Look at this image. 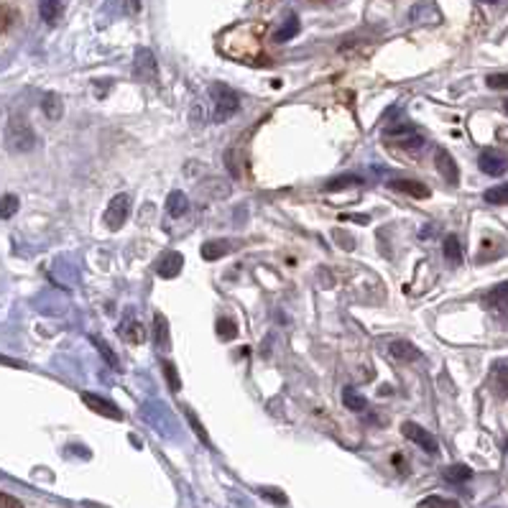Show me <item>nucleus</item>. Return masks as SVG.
<instances>
[{
	"instance_id": "obj_30",
	"label": "nucleus",
	"mask_w": 508,
	"mask_h": 508,
	"mask_svg": "<svg viewBox=\"0 0 508 508\" xmlns=\"http://www.w3.org/2000/svg\"><path fill=\"white\" fill-rule=\"evenodd\" d=\"M92 345L98 347L100 355H102V358H105L107 363H110V368H113V370H118L120 363H118V358H115V355H113V350H110V345H107V342H102V340H100V337H92Z\"/></svg>"
},
{
	"instance_id": "obj_13",
	"label": "nucleus",
	"mask_w": 508,
	"mask_h": 508,
	"mask_svg": "<svg viewBox=\"0 0 508 508\" xmlns=\"http://www.w3.org/2000/svg\"><path fill=\"white\" fill-rule=\"evenodd\" d=\"M235 250V243L233 240H207L205 246H202V258L205 261H218V258H222V255L233 253Z\"/></svg>"
},
{
	"instance_id": "obj_31",
	"label": "nucleus",
	"mask_w": 508,
	"mask_h": 508,
	"mask_svg": "<svg viewBox=\"0 0 508 508\" xmlns=\"http://www.w3.org/2000/svg\"><path fill=\"white\" fill-rule=\"evenodd\" d=\"M419 508H460V503L450 501V498H439V495H429L419 503Z\"/></svg>"
},
{
	"instance_id": "obj_10",
	"label": "nucleus",
	"mask_w": 508,
	"mask_h": 508,
	"mask_svg": "<svg viewBox=\"0 0 508 508\" xmlns=\"http://www.w3.org/2000/svg\"><path fill=\"white\" fill-rule=\"evenodd\" d=\"M389 187L394 192H401L406 197H414V199H427L432 194V189L427 184L417 182V179H391Z\"/></svg>"
},
{
	"instance_id": "obj_1",
	"label": "nucleus",
	"mask_w": 508,
	"mask_h": 508,
	"mask_svg": "<svg viewBox=\"0 0 508 508\" xmlns=\"http://www.w3.org/2000/svg\"><path fill=\"white\" fill-rule=\"evenodd\" d=\"M210 98H212V120L215 123H225L227 118H233L238 113L240 107V100L235 95V90H230L227 85H215L210 87Z\"/></svg>"
},
{
	"instance_id": "obj_20",
	"label": "nucleus",
	"mask_w": 508,
	"mask_h": 508,
	"mask_svg": "<svg viewBox=\"0 0 508 508\" xmlns=\"http://www.w3.org/2000/svg\"><path fill=\"white\" fill-rule=\"evenodd\" d=\"M39 13H41L44 23L54 26L62 15V0H39Z\"/></svg>"
},
{
	"instance_id": "obj_33",
	"label": "nucleus",
	"mask_w": 508,
	"mask_h": 508,
	"mask_svg": "<svg viewBox=\"0 0 508 508\" xmlns=\"http://www.w3.org/2000/svg\"><path fill=\"white\" fill-rule=\"evenodd\" d=\"M15 21V11L8 6H0V34H6Z\"/></svg>"
},
{
	"instance_id": "obj_9",
	"label": "nucleus",
	"mask_w": 508,
	"mask_h": 508,
	"mask_svg": "<svg viewBox=\"0 0 508 508\" xmlns=\"http://www.w3.org/2000/svg\"><path fill=\"white\" fill-rule=\"evenodd\" d=\"M182 269H184V258L177 250H166V253L159 258V263H156V274L161 276V279H177V276L182 274Z\"/></svg>"
},
{
	"instance_id": "obj_6",
	"label": "nucleus",
	"mask_w": 508,
	"mask_h": 508,
	"mask_svg": "<svg viewBox=\"0 0 508 508\" xmlns=\"http://www.w3.org/2000/svg\"><path fill=\"white\" fill-rule=\"evenodd\" d=\"M434 166H437L439 177L445 179L447 184L457 187V184H460V166H457V161L452 159L450 151H447V149H437V151H434Z\"/></svg>"
},
{
	"instance_id": "obj_5",
	"label": "nucleus",
	"mask_w": 508,
	"mask_h": 508,
	"mask_svg": "<svg viewBox=\"0 0 508 508\" xmlns=\"http://www.w3.org/2000/svg\"><path fill=\"white\" fill-rule=\"evenodd\" d=\"M401 432H403V437L411 439V442L422 447L424 452H429V455H437V452H439L437 439L432 437V432H427L424 427H419L417 422H403L401 424Z\"/></svg>"
},
{
	"instance_id": "obj_15",
	"label": "nucleus",
	"mask_w": 508,
	"mask_h": 508,
	"mask_svg": "<svg viewBox=\"0 0 508 508\" xmlns=\"http://www.w3.org/2000/svg\"><path fill=\"white\" fill-rule=\"evenodd\" d=\"M483 304H486L488 309H495V312L508 309V283H498V286H493V289L483 297Z\"/></svg>"
},
{
	"instance_id": "obj_34",
	"label": "nucleus",
	"mask_w": 508,
	"mask_h": 508,
	"mask_svg": "<svg viewBox=\"0 0 508 508\" xmlns=\"http://www.w3.org/2000/svg\"><path fill=\"white\" fill-rule=\"evenodd\" d=\"M486 82H488V87H490V90H508V72H501V74H490Z\"/></svg>"
},
{
	"instance_id": "obj_39",
	"label": "nucleus",
	"mask_w": 508,
	"mask_h": 508,
	"mask_svg": "<svg viewBox=\"0 0 508 508\" xmlns=\"http://www.w3.org/2000/svg\"><path fill=\"white\" fill-rule=\"evenodd\" d=\"M335 238L337 240H342V246L347 248V250H353V246H355V240L353 238H347L345 233H342V230H335Z\"/></svg>"
},
{
	"instance_id": "obj_37",
	"label": "nucleus",
	"mask_w": 508,
	"mask_h": 508,
	"mask_svg": "<svg viewBox=\"0 0 508 508\" xmlns=\"http://www.w3.org/2000/svg\"><path fill=\"white\" fill-rule=\"evenodd\" d=\"M0 508H23V503L11 493H3L0 490Z\"/></svg>"
},
{
	"instance_id": "obj_35",
	"label": "nucleus",
	"mask_w": 508,
	"mask_h": 508,
	"mask_svg": "<svg viewBox=\"0 0 508 508\" xmlns=\"http://www.w3.org/2000/svg\"><path fill=\"white\" fill-rule=\"evenodd\" d=\"M225 163L230 166V174H233V177H240V166H243V163L238 161V149L225 151Z\"/></svg>"
},
{
	"instance_id": "obj_14",
	"label": "nucleus",
	"mask_w": 508,
	"mask_h": 508,
	"mask_svg": "<svg viewBox=\"0 0 508 508\" xmlns=\"http://www.w3.org/2000/svg\"><path fill=\"white\" fill-rule=\"evenodd\" d=\"M135 72H138V77H143V79H151V82L156 79L159 69H156V59L149 49L135 51Z\"/></svg>"
},
{
	"instance_id": "obj_11",
	"label": "nucleus",
	"mask_w": 508,
	"mask_h": 508,
	"mask_svg": "<svg viewBox=\"0 0 508 508\" xmlns=\"http://www.w3.org/2000/svg\"><path fill=\"white\" fill-rule=\"evenodd\" d=\"M490 386L498 399L508 396V360H495L490 366Z\"/></svg>"
},
{
	"instance_id": "obj_12",
	"label": "nucleus",
	"mask_w": 508,
	"mask_h": 508,
	"mask_svg": "<svg viewBox=\"0 0 508 508\" xmlns=\"http://www.w3.org/2000/svg\"><path fill=\"white\" fill-rule=\"evenodd\" d=\"M118 335L126 340L128 345H141L143 340H146V327H143L138 319L128 317V319H123V322H120Z\"/></svg>"
},
{
	"instance_id": "obj_8",
	"label": "nucleus",
	"mask_w": 508,
	"mask_h": 508,
	"mask_svg": "<svg viewBox=\"0 0 508 508\" xmlns=\"http://www.w3.org/2000/svg\"><path fill=\"white\" fill-rule=\"evenodd\" d=\"M82 401H85L87 406H90V411H95V414H100V417L115 419V422H120V419H123V411H120L113 401H107V399H102V396L90 394V391H85V394H82Z\"/></svg>"
},
{
	"instance_id": "obj_16",
	"label": "nucleus",
	"mask_w": 508,
	"mask_h": 508,
	"mask_svg": "<svg viewBox=\"0 0 508 508\" xmlns=\"http://www.w3.org/2000/svg\"><path fill=\"white\" fill-rule=\"evenodd\" d=\"M154 342L159 350H169L171 340H169V319L163 317L161 312L154 314Z\"/></svg>"
},
{
	"instance_id": "obj_41",
	"label": "nucleus",
	"mask_w": 508,
	"mask_h": 508,
	"mask_svg": "<svg viewBox=\"0 0 508 508\" xmlns=\"http://www.w3.org/2000/svg\"><path fill=\"white\" fill-rule=\"evenodd\" d=\"M486 3H495V0H486Z\"/></svg>"
},
{
	"instance_id": "obj_23",
	"label": "nucleus",
	"mask_w": 508,
	"mask_h": 508,
	"mask_svg": "<svg viewBox=\"0 0 508 508\" xmlns=\"http://www.w3.org/2000/svg\"><path fill=\"white\" fill-rule=\"evenodd\" d=\"M342 403H345L350 411H358V414H363V411L368 409V399L366 396H360L358 391H353V389L342 391Z\"/></svg>"
},
{
	"instance_id": "obj_17",
	"label": "nucleus",
	"mask_w": 508,
	"mask_h": 508,
	"mask_svg": "<svg viewBox=\"0 0 508 508\" xmlns=\"http://www.w3.org/2000/svg\"><path fill=\"white\" fill-rule=\"evenodd\" d=\"M389 353L394 355L396 360H403V363H411V360H419V350L417 345H411V342H406V340H394L389 345Z\"/></svg>"
},
{
	"instance_id": "obj_27",
	"label": "nucleus",
	"mask_w": 508,
	"mask_h": 508,
	"mask_svg": "<svg viewBox=\"0 0 508 508\" xmlns=\"http://www.w3.org/2000/svg\"><path fill=\"white\" fill-rule=\"evenodd\" d=\"M445 478L450 480V483H465V480L473 478V470L467 465H452L445 470Z\"/></svg>"
},
{
	"instance_id": "obj_7",
	"label": "nucleus",
	"mask_w": 508,
	"mask_h": 508,
	"mask_svg": "<svg viewBox=\"0 0 508 508\" xmlns=\"http://www.w3.org/2000/svg\"><path fill=\"white\" fill-rule=\"evenodd\" d=\"M478 166L483 174H488V177H501V174H506V169H508V159L501 154V151L486 149L480 154Z\"/></svg>"
},
{
	"instance_id": "obj_38",
	"label": "nucleus",
	"mask_w": 508,
	"mask_h": 508,
	"mask_svg": "<svg viewBox=\"0 0 508 508\" xmlns=\"http://www.w3.org/2000/svg\"><path fill=\"white\" fill-rule=\"evenodd\" d=\"M266 498H274L276 503H286V495H281V490H276V488H263L261 490Z\"/></svg>"
},
{
	"instance_id": "obj_19",
	"label": "nucleus",
	"mask_w": 508,
	"mask_h": 508,
	"mask_svg": "<svg viewBox=\"0 0 508 508\" xmlns=\"http://www.w3.org/2000/svg\"><path fill=\"white\" fill-rule=\"evenodd\" d=\"M199 192H202V194H210V197H215V199H225L227 194H230V184H227L225 179L212 177V179H207V182H202Z\"/></svg>"
},
{
	"instance_id": "obj_40",
	"label": "nucleus",
	"mask_w": 508,
	"mask_h": 508,
	"mask_svg": "<svg viewBox=\"0 0 508 508\" xmlns=\"http://www.w3.org/2000/svg\"><path fill=\"white\" fill-rule=\"evenodd\" d=\"M503 107H506V113H508V100H506V102H503Z\"/></svg>"
},
{
	"instance_id": "obj_42",
	"label": "nucleus",
	"mask_w": 508,
	"mask_h": 508,
	"mask_svg": "<svg viewBox=\"0 0 508 508\" xmlns=\"http://www.w3.org/2000/svg\"><path fill=\"white\" fill-rule=\"evenodd\" d=\"M506 447H508V445H506Z\"/></svg>"
},
{
	"instance_id": "obj_26",
	"label": "nucleus",
	"mask_w": 508,
	"mask_h": 508,
	"mask_svg": "<svg viewBox=\"0 0 508 508\" xmlns=\"http://www.w3.org/2000/svg\"><path fill=\"white\" fill-rule=\"evenodd\" d=\"M18 197L15 194H3L0 197V220H8V218H13L15 212H18Z\"/></svg>"
},
{
	"instance_id": "obj_29",
	"label": "nucleus",
	"mask_w": 508,
	"mask_h": 508,
	"mask_svg": "<svg viewBox=\"0 0 508 508\" xmlns=\"http://www.w3.org/2000/svg\"><path fill=\"white\" fill-rule=\"evenodd\" d=\"M218 337L220 340H235L238 337V325H235L233 319L220 317L218 319Z\"/></svg>"
},
{
	"instance_id": "obj_25",
	"label": "nucleus",
	"mask_w": 508,
	"mask_h": 508,
	"mask_svg": "<svg viewBox=\"0 0 508 508\" xmlns=\"http://www.w3.org/2000/svg\"><path fill=\"white\" fill-rule=\"evenodd\" d=\"M41 107H44V113H46V118H51V120H57V118H62V100L57 98V95H46L44 98V102H41Z\"/></svg>"
},
{
	"instance_id": "obj_18",
	"label": "nucleus",
	"mask_w": 508,
	"mask_h": 508,
	"mask_svg": "<svg viewBox=\"0 0 508 508\" xmlns=\"http://www.w3.org/2000/svg\"><path fill=\"white\" fill-rule=\"evenodd\" d=\"M187 210H189L187 194L179 189L169 192V197H166V212H169L171 218H182V215H187Z\"/></svg>"
},
{
	"instance_id": "obj_21",
	"label": "nucleus",
	"mask_w": 508,
	"mask_h": 508,
	"mask_svg": "<svg viewBox=\"0 0 508 508\" xmlns=\"http://www.w3.org/2000/svg\"><path fill=\"white\" fill-rule=\"evenodd\" d=\"M442 253H445L447 263H452V266H460V263H462V246H460V240L455 238V235H447L445 238Z\"/></svg>"
},
{
	"instance_id": "obj_4",
	"label": "nucleus",
	"mask_w": 508,
	"mask_h": 508,
	"mask_svg": "<svg viewBox=\"0 0 508 508\" xmlns=\"http://www.w3.org/2000/svg\"><path fill=\"white\" fill-rule=\"evenodd\" d=\"M131 218V197L128 194H115L105 207V225L110 230H120Z\"/></svg>"
},
{
	"instance_id": "obj_36",
	"label": "nucleus",
	"mask_w": 508,
	"mask_h": 508,
	"mask_svg": "<svg viewBox=\"0 0 508 508\" xmlns=\"http://www.w3.org/2000/svg\"><path fill=\"white\" fill-rule=\"evenodd\" d=\"M184 411H187V419H189V424L194 427V432H197V437L202 439L205 445H210V439H207V432L202 429V424H199V419L194 417V411H192V409H184Z\"/></svg>"
},
{
	"instance_id": "obj_22",
	"label": "nucleus",
	"mask_w": 508,
	"mask_h": 508,
	"mask_svg": "<svg viewBox=\"0 0 508 508\" xmlns=\"http://www.w3.org/2000/svg\"><path fill=\"white\" fill-rule=\"evenodd\" d=\"M299 34V18L297 15H289L286 21H283V26L274 34V41L276 44H283L289 41V39H294V36Z\"/></svg>"
},
{
	"instance_id": "obj_3",
	"label": "nucleus",
	"mask_w": 508,
	"mask_h": 508,
	"mask_svg": "<svg viewBox=\"0 0 508 508\" xmlns=\"http://www.w3.org/2000/svg\"><path fill=\"white\" fill-rule=\"evenodd\" d=\"M383 138L391 141V146H396V149H406V151H419L424 146V135L419 133L414 126H409V123L386 128V131H383Z\"/></svg>"
},
{
	"instance_id": "obj_32",
	"label": "nucleus",
	"mask_w": 508,
	"mask_h": 508,
	"mask_svg": "<svg viewBox=\"0 0 508 508\" xmlns=\"http://www.w3.org/2000/svg\"><path fill=\"white\" fill-rule=\"evenodd\" d=\"M350 184H360V177H353V174H345V177H337V179H330L325 184L327 192H337V189H345Z\"/></svg>"
},
{
	"instance_id": "obj_2",
	"label": "nucleus",
	"mask_w": 508,
	"mask_h": 508,
	"mask_svg": "<svg viewBox=\"0 0 508 508\" xmlns=\"http://www.w3.org/2000/svg\"><path fill=\"white\" fill-rule=\"evenodd\" d=\"M6 146L11 151H31L36 146V133L26 118H11L6 128Z\"/></svg>"
},
{
	"instance_id": "obj_24",
	"label": "nucleus",
	"mask_w": 508,
	"mask_h": 508,
	"mask_svg": "<svg viewBox=\"0 0 508 508\" xmlns=\"http://www.w3.org/2000/svg\"><path fill=\"white\" fill-rule=\"evenodd\" d=\"M488 205H508V184H498V187H490V189L483 194Z\"/></svg>"
},
{
	"instance_id": "obj_28",
	"label": "nucleus",
	"mask_w": 508,
	"mask_h": 508,
	"mask_svg": "<svg viewBox=\"0 0 508 508\" xmlns=\"http://www.w3.org/2000/svg\"><path fill=\"white\" fill-rule=\"evenodd\" d=\"M163 378H166V383H169V391L171 394H179L182 391V381H179V373H177V368H174V363H166L163 360Z\"/></svg>"
}]
</instances>
